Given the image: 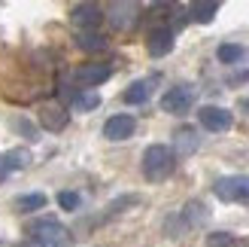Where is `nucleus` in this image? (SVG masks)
<instances>
[{
  "mask_svg": "<svg viewBox=\"0 0 249 247\" xmlns=\"http://www.w3.org/2000/svg\"><path fill=\"white\" fill-rule=\"evenodd\" d=\"M173 168H177V156H173L170 146L164 144H152V146H146V153H143V177L146 180H167L173 174Z\"/></svg>",
  "mask_w": 249,
  "mask_h": 247,
  "instance_id": "1",
  "label": "nucleus"
},
{
  "mask_svg": "<svg viewBox=\"0 0 249 247\" xmlns=\"http://www.w3.org/2000/svg\"><path fill=\"white\" fill-rule=\"evenodd\" d=\"M195 98H197L195 85L192 82H179V85H173V89H167L161 95V110H164V113H173V116H182V113L192 110Z\"/></svg>",
  "mask_w": 249,
  "mask_h": 247,
  "instance_id": "2",
  "label": "nucleus"
},
{
  "mask_svg": "<svg viewBox=\"0 0 249 247\" xmlns=\"http://www.w3.org/2000/svg\"><path fill=\"white\" fill-rule=\"evenodd\" d=\"M213 192L219 202H228V205H240L249 202V177L246 174H231V177H219L213 183Z\"/></svg>",
  "mask_w": 249,
  "mask_h": 247,
  "instance_id": "3",
  "label": "nucleus"
},
{
  "mask_svg": "<svg viewBox=\"0 0 249 247\" xmlns=\"http://www.w3.org/2000/svg\"><path fill=\"white\" fill-rule=\"evenodd\" d=\"M207 217H210V211L204 207V202H185L182 205V211L177 214V220H173V223H177L179 229H177V235L173 238H179V232H189V229H201L204 223H207ZM170 223V226H173Z\"/></svg>",
  "mask_w": 249,
  "mask_h": 247,
  "instance_id": "4",
  "label": "nucleus"
},
{
  "mask_svg": "<svg viewBox=\"0 0 249 247\" xmlns=\"http://www.w3.org/2000/svg\"><path fill=\"white\" fill-rule=\"evenodd\" d=\"M70 21L76 24L82 34H91L97 24L104 21V12H101L97 3H76V6L70 9Z\"/></svg>",
  "mask_w": 249,
  "mask_h": 247,
  "instance_id": "5",
  "label": "nucleus"
},
{
  "mask_svg": "<svg viewBox=\"0 0 249 247\" xmlns=\"http://www.w3.org/2000/svg\"><path fill=\"white\" fill-rule=\"evenodd\" d=\"M197 122H201L207 131H228L231 122H234V116H231V110H225V107L207 104V107L197 110Z\"/></svg>",
  "mask_w": 249,
  "mask_h": 247,
  "instance_id": "6",
  "label": "nucleus"
},
{
  "mask_svg": "<svg viewBox=\"0 0 249 247\" xmlns=\"http://www.w3.org/2000/svg\"><path fill=\"white\" fill-rule=\"evenodd\" d=\"M197 146H201V134H197L195 125H182L173 131V156L177 159H189L192 153H197Z\"/></svg>",
  "mask_w": 249,
  "mask_h": 247,
  "instance_id": "7",
  "label": "nucleus"
},
{
  "mask_svg": "<svg viewBox=\"0 0 249 247\" xmlns=\"http://www.w3.org/2000/svg\"><path fill=\"white\" fill-rule=\"evenodd\" d=\"M31 150L28 146H16V150H6L3 156H0V183H3L9 174H16V171H24L31 165Z\"/></svg>",
  "mask_w": 249,
  "mask_h": 247,
  "instance_id": "8",
  "label": "nucleus"
},
{
  "mask_svg": "<svg viewBox=\"0 0 249 247\" xmlns=\"http://www.w3.org/2000/svg\"><path fill=\"white\" fill-rule=\"evenodd\" d=\"M137 128V119L128 113H119V116H109L104 122V138L107 141H128Z\"/></svg>",
  "mask_w": 249,
  "mask_h": 247,
  "instance_id": "9",
  "label": "nucleus"
},
{
  "mask_svg": "<svg viewBox=\"0 0 249 247\" xmlns=\"http://www.w3.org/2000/svg\"><path fill=\"white\" fill-rule=\"evenodd\" d=\"M109 77H113V67L109 64H82L76 73H73V80L79 85H85V89H91V92H94V85L107 82Z\"/></svg>",
  "mask_w": 249,
  "mask_h": 247,
  "instance_id": "10",
  "label": "nucleus"
},
{
  "mask_svg": "<svg viewBox=\"0 0 249 247\" xmlns=\"http://www.w3.org/2000/svg\"><path fill=\"white\" fill-rule=\"evenodd\" d=\"M137 12H140V6L137 3H113L109 6V24H113L116 31H128L137 24Z\"/></svg>",
  "mask_w": 249,
  "mask_h": 247,
  "instance_id": "11",
  "label": "nucleus"
},
{
  "mask_svg": "<svg viewBox=\"0 0 249 247\" xmlns=\"http://www.w3.org/2000/svg\"><path fill=\"white\" fill-rule=\"evenodd\" d=\"M67 122H70V113H67L64 107H58V104L40 107V125H43L46 131H64Z\"/></svg>",
  "mask_w": 249,
  "mask_h": 247,
  "instance_id": "12",
  "label": "nucleus"
},
{
  "mask_svg": "<svg viewBox=\"0 0 249 247\" xmlns=\"http://www.w3.org/2000/svg\"><path fill=\"white\" fill-rule=\"evenodd\" d=\"M146 49L152 58H164L167 52H173V31L170 28H155L146 40Z\"/></svg>",
  "mask_w": 249,
  "mask_h": 247,
  "instance_id": "13",
  "label": "nucleus"
},
{
  "mask_svg": "<svg viewBox=\"0 0 249 247\" xmlns=\"http://www.w3.org/2000/svg\"><path fill=\"white\" fill-rule=\"evenodd\" d=\"M158 80L155 77H146V80H137V82H131L128 89H124V104H146L149 98H152V85H155Z\"/></svg>",
  "mask_w": 249,
  "mask_h": 247,
  "instance_id": "14",
  "label": "nucleus"
},
{
  "mask_svg": "<svg viewBox=\"0 0 249 247\" xmlns=\"http://www.w3.org/2000/svg\"><path fill=\"white\" fill-rule=\"evenodd\" d=\"M97 107H101V95L97 92L82 89V92L73 95V110H76V113H89V110H97Z\"/></svg>",
  "mask_w": 249,
  "mask_h": 247,
  "instance_id": "15",
  "label": "nucleus"
},
{
  "mask_svg": "<svg viewBox=\"0 0 249 247\" xmlns=\"http://www.w3.org/2000/svg\"><path fill=\"white\" fill-rule=\"evenodd\" d=\"M189 12H192V19H195V21L207 24V21H213V19H216L219 3H216V0H207V3H192V6H189Z\"/></svg>",
  "mask_w": 249,
  "mask_h": 247,
  "instance_id": "16",
  "label": "nucleus"
},
{
  "mask_svg": "<svg viewBox=\"0 0 249 247\" xmlns=\"http://www.w3.org/2000/svg\"><path fill=\"white\" fill-rule=\"evenodd\" d=\"M216 55H219L222 64H237V61L246 55V49H243L240 43H222V46L216 49Z\"/></svg>",
  "mask_w": 249,
  "mask_h": 247,
  "instance_id": "17",
  "label": "nucleus"
},
{
  "mask_svg": "<svg viewBox=\"0 0 249 247\" xmlns=\"http://www.w3.org/2000/svg\"><path fill=\"white\" fill-rule=\"evenodd\" d=\"M76 46L79 49H85V52H104L107 49V37H101V34H79L76 37Z\"/></svg>",
  "mask_w": 249,
  "mask_h": 247,
  "instance_id": "18",
  "label": "nucleus"
},
{
  "mask_svg": "<svg viewBox=\"0 0 249 247\" xmlns=\"http://www.w3.org/2000/svg\"><path fill=\"white\" fill-rule=\"evenodd\" d=\"M16 207L24 214H31V211H43L46 207V195L43 192H31V195H21V199H16Z\"/></svg>",
  "mask_w": 249,
  "mask_h": 247,
  "instance_id": "19",
  "label": "nucleus"
},
{
  "mask_svg": "<svg viewBox=\"0 0 249 247\" xmlns=\"http://www.w3.org/2000/svg\"><path fill=\"white\" fill-rule=\"evenodd\" d=\"M58 207H61V211H76V207H79V195L76 192H58Z\"/></svg>",
  "mask_w": 249,
  "mask_h": 247,
  "instance_id": "20",
  "label": "nucleus"
},
{
  "mask_svg": "<svg viewBox=\"0 0 249 247\" xmlns=\"http://www.w3.org/2000/svg\"><path fill=\"white\" fill-rule=\"evenodd\" d=\"M234 238L228 235V232H213V235L207 238V247H231Z\"/></svg>",
  "mask_w": 249,
  "mask_h": 247,
  "instance_id": "21",
  "label": "nucleus"
},
{
  "mask_svg": "<svg viewBox=\"0 0 249 247\" xmlns=\"http://www.w3.org/2000/svg\"><path fill=\"white\" fill-rule=\"evenodd\" d=\"M137 202H140V199H137V195H124V199H119V202H113V205L107 207V217H113V214H119V211H122L124 205H137Z\"/></svg>",
  "mask_w": 249,
  "mask_h": 247,
  "instance_id": "22",
  "label": "nucleus"
},
{
  "mask_svg": "<svg viewBox=\"0 0 249 247\" xmlns=\"http://www.w3.org/2000/svg\"><path fill=\"white\" fill-rule=\"evenodd\" d=\"M240 110H246V113H249V98H243V101H240Z\"/></svg>",
  "mask_w": 249,
  "mask_h": 247,
  "instance_id": "23",
  "label": "nucleus"
}]
</instances>
